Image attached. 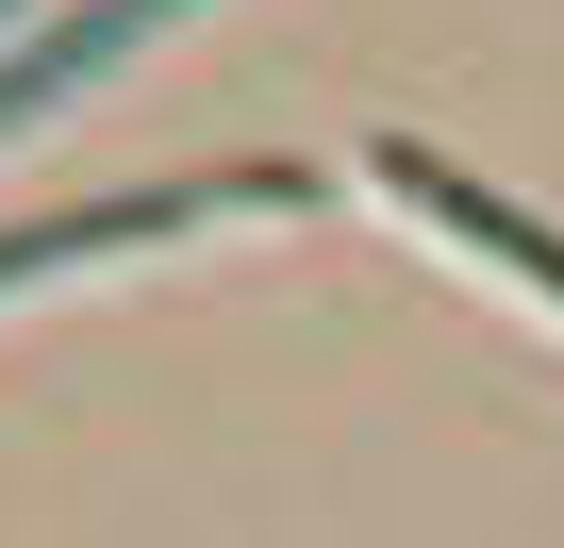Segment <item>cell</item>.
<instances>
[{"instance_id":"obj_1","label":"cell","mask_w":564,"mask_h":548,"mask_svg":"<svg viewBox=\"0 0 564 548\" xmlns=\"http://www.w3.org/2000/svg\"><path fill=\"white\" fill-rule=\"evenodd\" d=\"M316 166H183V183H133V200H67V216H18L0 233V300L67 283V266H133V249H183V233H232V216H300Z\"/></svg>"},{"instance_id":"obj_2","label":"cell","mask_w":564,"mask_h":548,"mask_svg":"<svg viewBox=\"0 0 564 548\" xmlns=\"http://www.w3.org/2000/svg\"><path fill=\"white\" fill-rule=\"evenodd\" d=\"M166 18H199V0H51V18L0 51V133H34V117H67L100 67H133Z\"/></svg>"},{"instance_id":"obj_3","label":"cell","mask_w":564,"mask_h":548,"mask_svg":"<svg viewBox=\"0 0 564 548\" xmlns=\"http://www.w3.org/2000/svg\"><path fill=\"white\" fill-rule=\"evenodd\" d=\"M366 183H382L399 216H432V249H465L481 283H531V300L564 316V233H547V216H514V200H481V183H448L432 150H382Z\"/></svg>"},{"instance_id":"obj_4","label":"cell","mask_w":564,"mask_h":548,"mask_svg":"<svg viewBox=\"0 0 564 548\" xmlns=\"http://www.w3.org/2000/svg\"><path fill=\"white\" fill-rule=\"evenodd\" d=\"M34 18H51V0H0V51H18V34H34Z\"/></svg>"}]
</instances>
